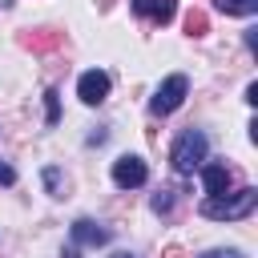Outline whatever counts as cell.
<instances>
[{
    "instance_id": "13",
    "label": "cell",
    "mask_w": 258,
    "mask_h": 258,
    "mask_svg": "<svg viewBox=\"0 0 258 258\" xmlns=\"http://www.w3.org/2000/svg\"><path fill=\"white\" fill-rule=\"evenodd\" d=\"M169 210H173V194H169V189L153 194V214H169Z\"/></svg>"
},
{
    "instance_id": "19",
    "label": "cell",
    "mask_w": 258,
    "mask_h": 258,
    "mask_svg": "<svg viewBox=\"0 0 258 258\" xmlns=\"http://www.w3.org/2000/svg\"><path fill=\"white\" fill-rule=\"evenodd\" d=\"M113 258H137V254H113Z\"/></svg>"
},
{
    "instance_id": "2",
    "label": "cell",
    "mask_w": 258,
    "mask_h": 258,
    "mask_svg": "<svg viewBox=\"0 0 258 258\" xmlns=\"http://www.w3.org/2000/svg\"><path fill=\"white\" fill-rule=\"evenodd\" d=\"M169 161H173L177 173H194V169H202V161H206V133H202V129H185V133L173 141Z\"/></svg>"
},
{
    "instance_id": "4",
    "label": "cell",
    "mask_w": 258,
    "mask_h": 258,
    "mask_svg": "<svg viewBox=\"0 0 258 258\" xmlns=\"http://www.w3.org/2000/svg\"><path fill=\"white\" fill-rule=\"evenodd\" d=\"M113 181H117L121 189H137V185H145V181H149V169H145V161H141V157L125 153V157H117V161H113Z\"/></svg>"
},
{
    "instance_id": "1",
    "label": "cell",
    "mask_w": 258,
    "mask_h": 258,
    "mask_svg": "<svg viewBox=\"0 0 258 258\" xmlns=\"http://www.w3.org/2000/svg\"><path fill=\"white\" fill-rule=\"evenodd\" d=\"M254 206H258V189H254V185H246V189H238V194L206 198L202 214H206V218H214V222H234V218H250V214H254Z\"/></svg>"
},
{
    "instance_id": "15",
    "label": "cell",
    "mask_w": 258,
    "mask_h": 258,
    "mask_svg": "<svg viewBox=\"0 0 258 258\" xmlns=\"http://www.w3.org/2000/svg\"><path fill=\"white\" fill-rule=\"evenodd\" d=\"M198 258H246L242 250H206V254H198Z\"/></svg>"
},
{
    "instance_id": "10",
    "label": "cell",
    "mask_w": 258,
    "mask_h": 258,
    "mask_svg": "<svg viewBox=\"0 0 258 258\" xmlns=\"http://www.w3.org/2000/svg\"><path fill=\"white\" fill-rule=\"evenodd\" d=\"M226 16H254L258 12V0H214Z\"/></svg>"
},
{
    "instance_id": "6",
    "label": "cell",
    "mask_w": 258,
    "mask_h": 258,
    "mask_svg": "<svg viewBox=\"0 0 258 258\" xmlns=\"http://www.w3.org/2000/svg\"><path fill=\"white\" fill-rule=\"evenodd\" d=\"M133 12L145 16V20H153V24H165V20H173L177 0H133Z\"/></svg>"
},
{
    "instance_id": "3",
    "label": "cell",
    "mask_w": 258,
    "mask_h": 258,
    "mask_svg": "<svg viewBox=\"0 0 258 258\" xmlns=\"http://www.w3.org/2000/svg\"><path fill=\"white\" fill-rule=\"evenodd\" d=\"M185 93H189V77H185V73H169V77L157 85V93H153V101H149V113L169 117L173 109H181Z\"/></svg>"
},
{
    "instance_id": "9",
    "label": "cell",
    "mask_w": 258,
    "mask_h": 258,
    "mask_svg": "<svg viewBox=\"0 0 258 258\" xmlns=\"http://www.w3.org/2000/svg\"><path fill=\"white\" fill-rule=\"evenodd\" d=\"M230 169L226 165H202V185H206V194L210 198H222L226 189H230Z\"/></svg>"
},
{
    "instance_id": "17",
    "label": "cell",
    "mask_w": 258,
    "mask_h": 258,
    "mask_svg": "<svg viewBox=\"0 0 258 258\" xmlns=\"http://www.w3.org/2000/svg\"><path fill=\"white\" fill-rule=\"evenodd\" d=\"M165 258H185V254H181L177 246H169V250H165Z\"/></svg>"
},
{
    "instance_id": "12",
    "label": "cell",
    "mask_w": 258,
    "mask_h": 258,
    "mask_svg": "<svg viewBox=\"0 0 258 258\" xmlns=\"http://www.w3.org/2000/svg\"><path fill=\"white\" fill-rule=\"evenodd\" d=\"M44 185H48V194H52V198H64V177H60V169H56V165H48V169H44Z\"/></svg>"
},
{
    "instance_id": "16",
    "label": "cell",
    "mask_w": 258,
    "mask_h": 258,
    "mask_svg": "<svg viewBox=\"0 0 258 258\" xmlns=\"http://www.w3.org/2000/svg\"><path fill=\"white\" fill-rule=\"evenodd\" d=\"M12 181H16V173H12V165H4V161H0V185H12Z\"/></svg>"
},
{
    "instance_id": "14",
    "label": "cell",
    "mask_w": 258,
    "mask_h": 258,
    "mask_svg": "<svg viewBox=\"0 0 258 258\" xmlns=\"http://www.w3.org/2000/svg\"><path fill=\"white\" fill-rule=\"evenodd\" d=\"M44 105H48V125H56V117H60V105H56V89H48V93H44Z\"/></svg>"
},
{
    "instance_id": "7",
    "label": "cell",
    "mask_w": 258,
    "mask_h": 258,
    "mask_svg": "<svg viewBox=\"0 0 258 258\" xmlns=\"http://www.w3.org/2000/svg\"><path fill=\"white\" fill-rule=\"evenodd\" d=\"M105 242H109V230H101L97 222H89V218L73 222V246H105Z\"/></svg>"
},
{
    "instance_id": "18",
    "label": "cell",
    "mask_w": 258,
    "mask_h": 258,
    "mask_svg": "<svg viewBox=\"0 0 258 258\" xmlns=\"http://www.w3.org/2000/svg\"><path fill=\"white\" fill-rule=\"evenodd\" d=\"M60 258H81V254H77V246H69V250L60 254Z\"/></svg>"
},
{
    "instance_id": "11",
    "label": "cell",
    "mask_w": 258,
    "mask_h": 258,
    "mask_svg": "<svg viewBox=\"0 0 258 258\" xmlns=\"http://www.w3.org/2000/svg\"><path fill=\"white\" fill-rule=\"evenodd\" d=\"M185 32H189V36H206V32H210V20H206L202 8H189V12H185Z\"/></svg>"
},
{
    "instance_id": "5",
    "label": "cell",
    "mask_w": 258,
    "mask_h": 258,
    "mask_svg": "<svg viewBox=\"0 0 258 258\" xmlns=\"http://www.w3.org/2000/svg\"><path fill=\"white\" fill-rule=\"evenodd\" d=\"M77 97H81L85 105H101V101L109 97V73H101V69L81 73V81H77Z\"/></svg>"
},
{
    "instance_id": "8",
    "label": "cell",
    "mask_w": 258,
    "mask_h": 258,
    "mask_svg": "<svg viewBox=\"0 0 258 258\" xmlns=\"http://www.w3.org/2000/svg\"><path fill=\"white\" fill-rule=\"evenodd\" d=\"M20 44L32 48V52H48V48H60V44H64V32H56V28H36V32H24Z\"/></svg>"
}]
</instances>
